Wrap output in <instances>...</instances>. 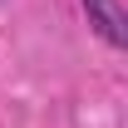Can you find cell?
Segmentation results:
<instances>
[{
	"instance_id": "1",
	"label": "cell",
	"mask_w": 128,
	"mask_h": 128,
	"mask_svg": "<svg viewBox=\"0 0 128 128\" xmlns=\"http://www.w3.org/2000/svg\"><path fill=\"white\" fill-rule=\"evenodd\" d=\"M84 10H89V25H94L113 49L128 44V25H123V10H118V0H84Z\"/></svg>"
}]
</instances>
